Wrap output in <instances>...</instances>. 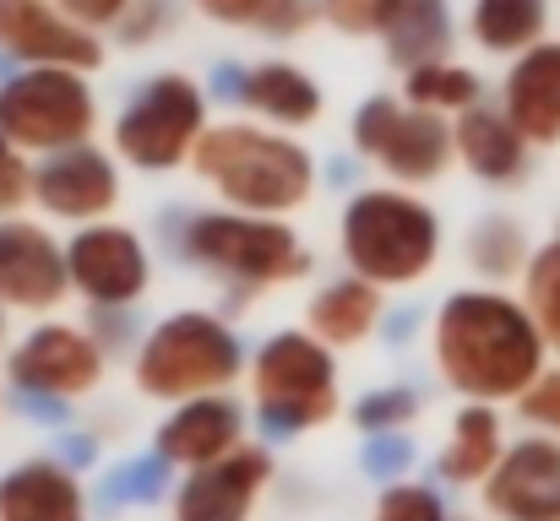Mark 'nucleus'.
I'll return each instance as SVG.
<instances>
[{
    "label": "nucleus",
    "instance_id": "nucleus-1",
    "mask_svg": "<svg viewBox=\"0 0 560 521\" xmlns=\"http://www.w3.org/2000/svg\"><path fill=\"white\" fill-rule=\"evenodd\" d=\"M430 358L463 402L501 407L534 386V375L550 364V347L517 294L474 283L441 299L430 321Z\"/></svg>",
    "mask_w": 560,
    "mask_h": 521
},
{
    "label": "nucleus",
    "instance_id": "nucleus-2",
    "mask_svg": "<svg viewBox=\"0 0 560 521\" xmlns=\"http://www.w3.org/2000/svg\"><path fill=\"white\" fill-rule=\"evenodd\" d=\"M190 174L212 190L218 206L256 217H300L322 190V158L300 131H278L267 120H212L190 153Z\"/></svg>",
    "mask_w": 560,
    "mask_h": 521
},
{
    "label": "nucleus",
    "instance_id": "nucleus-3",
    "mask_svg": "<svg viewBox=\"0 0 560 521\" xmlns=\"http://www.w3.org/2000/svg\"><path fill=\"white\" fill-rule=\"evenodd\" d=\"M446 250L441 212L424 201V190L408 185H365L338 212V256L354 277L375 288H419Z\"/></svg>",
    "mask_w": 560,
    "mask_h": 521
},
{
    "label": "nucleus",
    "instance_id": "nucleus-4",
    "mask_svg": "<svg viewBox=\"0 0 560 521\" xmlns=\"http://www.w3.org/2000/svg\"><path fill=\"white\" fill-rule=\"evenodd\" d=\"M180 256L196 272H207L212 283L229 288V310H245V299L289 288L300 277H311L316 256L300 239V228L289 217H256V212H234V206H207L186 212L180 234H175Z\"/></svg>",
    "mask_w": 560,
    "mask_h": 521
},
{
    "label": "nucleus",
    "instance_id": "nucleus-5",
    "mask_svg": "<svg viewBox=\"0 0 560 521\" xmlns=\"http://www.w3.org/2000/svg\"><path fill=\"white\" fill-rule=\"evenodd\" d=\"M245 380H250V407H256L267 435L294 440V435L322 429V424H332L343 413L338 353L322 338H311L305 327L272 332L267 343L250 353Z\"/></svg>",
    "mask_w": 560,
    "mask_h": 521
},
{
    "label": "nucleus",
    "instance_id": "nucleus-6",
    "mask_svg": "<svg viewBox=\"0 0 560 521\" xmlns=\"http://www.w3.org/2000/svg\"><path fill=\"white\" fill-rule=\"evenodd\" d=\"M245 343L240 332L212 310H175L137 343V391L153 402H186L207 391H229L245 375Z\"/></svg>",
    "mask_w": 560,
    "mask_h": 521
},
{
    "label": "nucleus",
    "instance_id": "nucleus-7",
    "mask_svg": "<svg viewBox=\"0 0 560 521\" xmlns=\"http://www.w3.org/2000/svg\"><path fill=\"white\" fill-rule=\"evenodd\" d=\"M98 131H104V104L93 71L16 66L11 76H0V137L16 142L27 158L98 142Z\"/></svg>",
    "mask_w": 560,
    "mask_h": 521
},
{
    "label": "nucleus",
    "instance_id": "nucleus-8",
    "mask_svg": "<svg viewBox=\"0 0 560 521\" xmlns=\"http://www.w3.org/2000/svg\"><path fill=\"white\" fill-rule=\"evenodd\" d=\"M207 126H212L207 87L190 71H153L115 109L109 147H115V158L126 169L137 174H175L190 169V153H196Z\"/></svg>",
    "mask_w": 560,
    "mask_h": 521
},
{
    "label": "nucleus",
    "instance_id": "nucleus-9",
    "mask_svg": "<svg viewBox=\"0 0 560 521\" xmlns=\"http://www.w3.org/2000/svg\"><path fill=\"white\" fill-rule=\"evenodd\" d=\"M349 147L354 158H365L381 179L408 185V190H430L457 169V137L452 120L435 109L408 104L402 93H371L354 120H349Z\"/></svg>",
    "mask_w": 560,
    "mask_h": 521
},
{
    "label": "nucleus",
    "instance_id": "nucleus-10",
    "mask_svg": "<svg viewBox=\"0 0 560 521\" xmlns=\"http://www.w3.org/2000/svg\"><path fill=\"white\" fill-rule=\"evenodd\" d=\"M109 369V347L93 338V327L77 321H55L44 316L22 343L5 353V380L16 386V396H38V402H82L88 391L104 386Z\"/></svg>",
    "mask_w": 560,
    "mask_h": 521
},
{
    "label": "nucleus",
    "instance_id": "nucleus-11",
    "mask_svg": "<svg viewBox=\"0 0 560 521\" xmlns=\"http://www.w3.org/2000/svg\"><path fill=\"white\" fill-rule=\"evenodd\" d=\"M71 294L88 310H137L153 288V250L131 223H82L66 239Z\"/></svg>",
    "mask_w": 560,
    "mask_h": 521
},
{
    "label": "nucleus",
    "instance_id": "nucleus-12",
    "mask_svg": "<svg viewBox=\"0 0 560 521\" xmlns=\"http://www.w3.org/2000/svg\"><path fill=\"white\" fill-rule=\"evenodd\" d=\"M120 169L126 164L115 158V147H98V142L33 158V206L49 223H66V228L104 223V217L120 212V196H126Z\"/></svg>",
    "mask_w": 560,
    "mask_h": 521
},
{
    "label": "nucleus",
    "instance_id": "nucleus-13",
    "mask_svg": "<svg viewBox=\"0 0 560 521\" xmlns=\"http://www.w3.org/2000/svg\"><path fill=\"white\" fill-rule=\"evenodd\" d=\"M71 299L66 239L38 217H0V305L16 316H55Z\"/></svg>",
    "mask_w": 560,
    "mask_h": 521
},
{
    "label": "nucleus",
    "instance_id": "nucleus-14",
    "mask_svg": "<svg viewBox=\"0 0 560 521\" xmlns=\"http://www.w3.org/2000/svg\"><path fill=\"white\" fill-rule=\"evenodd\" d=\"M0 55L16 66H71L98 76L109 44L104 33L66 16L55 0H0Z\"/></svg>",
    "mask_w": 560,
    "mask_h": 521
},
{
    "label": "nucleus",
    "instance_id": "nucleus-15",
    "mask_svg": "<svg viewBox=\"0 0 560 521\" xmlns=\"http://www.w3.org/2000/svg\"><path fill=\"white\" fill-rule=\"evenodd\" d=\"M278 478V462L267 446H234L229 457L207 462V467H190L170 500V517L175 521H250L261 495L272 489Z\"/></svg>",
    "mask_w": 560,
    "mask_h": 521
},
{
    "label": "nucleus",
    "instance_id": "nucleus-16",
    "mask_svg": "<svg viewBox=\"0 0 560 521\" xmlns=\"http://www.w3.org/2000/svg\"><path fill=\"white\" fill-rule=\"evenodd\" d=\"M495 521H560V440L523 435L506 446L495 473L479 484Z\"/></svg>",
    "mask_w": 560,
    "mask_h": 521
},
{
    "label": "nucleus",
    "instance_id": "nucleus-17",
    "mask_svg": "<svg viewBox=\"0 0 560 521\" xmlns=\"http://www.w3.org/2000/svg\"><path fill=\"white\" fill-rule=\"evenodd\" d=\"M234 446H245V402L229 396V391H207V396L170 402L164 424L153 429V451L170 467H186V473L229 457Z\"/></svg>",
    "mask_w": 560,
    "mask_h": 521
},
{
    "label": "nucleus",
    "instance_id": "nucleus-18",
    "mask_svg": "<svg viewBox=\"0 0 560 521\" xmlns=\"http://www.w3.org/2000/svg\"><path fill=\"white\" fill-rule=\"evenodd\" d=\"M452 137H457V169H468L485 190H523L534 179L539 147L512 126V115L495 98H485L468 115H457Z\"/></svg>",
    "mask_w": 560,
    "mask_h": 521
},
{
    "label": "nucleus",
    "instance_id": "nucleus-19",
    "mask_svg": "<svg viewBox=\"0 0 560 521\" xmlns=\"http://www.w3.org/2000/svg\"><path fill=\"white\" fill-rule=\"evenodd\" d=\"M234 104L250 115V120H267L278 131H311L322 126L327 115V87L316 71H305L300 60H283V55H267L256 66H240V93Z\"/></svg>",
    "mask_w": 560,
    "mask_h": 521
},
{
    "label": "nucleus",
    "instance_id": "nucleus-20",
    "mask_svg": "<svg viewBox=\"0 0 560 521\" xmlns=\"http://www.w3.org/2000/svg\"><path fill=\"white\" fill-rule=\"evenodd\" d=\"M495 104L512 115V126L545 153L560 147V38H539L534 49L506 60Z\"/></svg>",
    "mask_w": 560,
    "mask_h": 521
},
{
    "label": "nucleus",
    "instance_id": "nucleus-21",
    "mask_svg": "<svg viewBox=\"0 0 560 521\" xmlns=\"http://www.w3.org/2000/svg\"><path fill=\"white\" fill-rule=\"evenodd\" d=\"M0 521H88L82 478L60 457H27L0 473Z\"/></svg>",
    "mask_w": 560,
    "mask_h": 521
},
{
    "label": "nucleus",
    "instance_id": "nucleus-22",
    "mask_svg": "<svg viewBox=\"0 0 560 521\" xmlns=\"http://www.w3.org/2000/svg\"><path fill=\"white\" fill-rule=\"evenodd\" d=\"M381 316H386V288H375L365 277L343 272V277H332V283H322V288L311 294V305H305V332L322 338L332 353H343V347L371 343L375 332H381Z\"/></svg>",
    "mask_w": 560,
    "mask_h": 521
},
{
    "label": "nucleus",
    "instance_id": "nucleus-23",
    "mask_svg": "<svg viewBox=\"0 0 560 521\" xmlns=\"http://www.w3.org/2000/svg\"><path fill=\"white\" fill-rule=\"evenodd\" d=\"M506 457V424L495 402H463L452 418V440L435 451V478L452 489H479Z\"/></svg>",
    "mask_w": 560,
    "mask_h": 521
},
{
    "label": "nucleus",
    "instance_id": "nucleus-24",
    "mask_svg": "<svg viewBox=\"0 0 560 521\" xmlns=\"http://www.w3.org/2000/svg\"><path fill=\"white\" fill-rule=\"evenodd\" d=\"M457 33H463V22H457L452 0H397L375 44H381L386 66L413 71V66L446 60L457 49Z\"/></svg>",
    "mask_w": 560,
    "mask_h": 521
},
{
    "label": "nucleus",
    "instance_id": "nucleus-25",
    "mask_svg": "<svg viewBox=\"0 0 560 521\" xmlns=\"http://www.w3.org/2000/svg\"><path fill=\"white\" fill-rule=\"evenodd\" d=\"M550 22H556V0H468L463 33L479 55L512 60L539 38H550Z\"/></svg>",
    "mask_w": 560,
    "mask_h": 521
},
{
    "label": "nucleus",
    "instance_id": "nucleus-26",
    "mask_svg": "<svg viewBox=\"0 0 560 521\" xmlns=\"http://www.w3.org/2000/svg\"><path fill=\"white\" fill-rule=\"evenodd\" d=\"M463 256H468V272L479 283L506 288V283L523 277V267L534 256V239H528V228L512 212H485V217H474V228L463 239Z\"/></svg>",
    "mask_w": 560,
    "mask_h": 521
},
{
    "label": "nucleus",
    "instance_id": "nucleus-27",
    "mask_svg": "<svg viewBox=\"0 0 560 521\" xmlns=\"http://www.w3.org/2000/svg\"><path fill=\"white\" fill-rule=\"evenodd\" d=\"M408 104H419V109H435V115H446V120H457V115H468L474 104H485V76L474 71V66H463L457 55H446V60H430V66H413V71H402V87H397Z\"/></svg>",
    "mask_w": 560,
    "mask_h": 521
},
{
    "label": "nucleus",
    "instance_id": "nucleus-28",
    "mask_svg": "<svg viewBox=\"0 0 560 521\" xmlns=\"http://www.w3.org/2000/svg\"><path fill=\"white\" fill-rule=\"evenodd\" d=\"M517 299L528 305L534 327L545 332V347L560 358V234L534 245V256H528V267L517 277Z\"/></svg>",
    "mask_w": 560,
    "mask_h": 521
},
{
    "label": "nucleus",
    "instance_id": "nucleus-29",
    "mask_svg": "<svg viewBox=\"0 0 560 521\" xmlns=\"http://www.w3.org/2000/svg\"><path fill=\"white\" fill-rule=\"evenodd\" d=\"M419 418V391L413 386H375L354 402V429L365 435H397Z\"/></svg>",
    "mask_w": 560,
    "mask_h": 521
},
{
    "label": "nucleus",
    "instance_id": "nucleus-30",
    "mask_svg": "<svg viewBox=\"0 0 560 521\" xmlns=\"http://www.w3.org/2000/svg\"><path fill=\"white\" fill-rule=\"evenodd\" d=\"M371 521H457V517L446 511L441 489H430V484H386Z\"/></svg>",
    "mask_w": 560,
    "mask_h": 521
},
{
    "label": "nucleus",
    "instance_id": "nucleus-31",
    "mask_svg": "<svg viewBox=\"0 0 560 521\" xmlns=\"http://www.w3.org/2000/svg\"><path fill=\"white\" fill-rule=\"evenodd\" d=\"M170 27H175V0H131L109 38H115L120 49H153Z\"/></svg>",
    "mask_w": 560,
    "mask_h": 521
},
{
    "label": "nucleus",
    "instance_id": "nucleus-32",
    "mask_svg": "<svg viewBox=\"0 0 560 521\" xmlns=\"http://www.w3.org/2000/svg\"><path fill=\"white\" fill-rule=\"evenodd\" d=\"M512 407H517V418H523L534 435H556L560 440V358L534 375V386H528Z\"/></svg>",
    "mask_w": 560,
    "mask_h": 521
},
{
    "label": "nucleus",
    "instance_id": "nucleus-33",
    "mask_svg": "<svg viewBox=\"0 0 560 521\" xmlns=\"http://www.w3.org/2000/svg\"><path fill=\"white\" fill-rule=\"evenodd\" d=\"M311 27H322V0H267V11L256 16L250 33H261L272 44H294Z\"/></svg>",
    "mask_w": 560,
    "mask_h": 521
},
{
    "label": "nucleus",
    "instance_id": "nucleus-34",
    "mask_svg": "<svg viewBox=\"0 0 560 521\" xmlns=\"http://www.w3.org/2000/svg\"><path fill=\"white\" fill-rule=\"evenodd\" d=\"M397 0H322V22L343 38H381Z\"/></svg>",
    "mask_w": 560,
    "mask_h": 521
},
{
    "label": "nucleus",
    "instance_id": "nucleus-35",
    "mask_svg": "<svg viewBox=\"0 0 560 521\" xmlns=\"http://www.w3.org/2000/svg\"><path fill=\"white\" fill-rule=\"evenodd\" d=\"M33 206V158L0 137V217Z\"/></svg>",
    "mask_w": 560,
    "mask_h": 521
},
{
    "label": "nucleus",
    "instance_id": "nucleus-36",
    "mask_svg": "<svg viewBox=\"0 0 560 521\" xmlns=\"http://www.w3.org/2000/svg\"><path fill=\"white\" fill-rule=\"evenodd\" d=\"M408 462H413L408 429H397V435H365V473H371V478L397 484V478L408 473Z\"/></svg>",
    "mask_w": 560,
    "mask_h": 521
},
{
    "label": "nucleus",
    "instance_id": "nucleus-37",
    "mask_svg": "<svg viewBox=\"0 0 560 521\" xmlns=\"http://www.w3.org/2000/svg\"><path fill=\"white\" fill-rule=\"evenodd\" d=\"M190 11H196L201 22H212V27H240V33H250L256 16L267 11V0H190Z\"/></svg>",
    "mask_w": 560,
    "mask_h": 521
},
{
    "label": "nucleus",
    "instance_id": "nucleus-38",
    "mask_svg": "<svg viewBox=\"0 0 560 521\" xmlns=\"http://www.w3.org/2000/svg\"><path fill=\"white\" fill-rule=\"evenodd\" d=\"M164 473H170V462L153 451V457L120 467V495H131V500H159V495H164Z\"/></svg>",
    "mask_w": 560,
    "mask_h": 521
},
{
    "label": "nucleus",
    "instance_id": "nucleus-39",
    "mask_svg": "<svg viewBox=\"0 0 560 521\" xmlns=\"http://www.w3.org/2000/svg\"><path fill=\"white\" fill-rule=\"evenodd\" d=\"M66 16H77L82 27H93V33H115V22L126 16V5L131 0H55Z\"/></svg>",
    "mask_w": 560,
    "mask_h": 521
},
{
    "label": "nucleus",
    "instance_id": "nucleus-40",
    "mask_svg": "<svg viewBox=\"0 0 560 521\" xmlns=\"http://www.w3.org/2000/svg\"><path fill=\"white\" fill-rule=\"evenodd\" d=\"M5 316H11V310L0 305V353H5Z\"/></svg>",
    "mask_w": 560,
    "mask_h": 521
}]
</instances>
